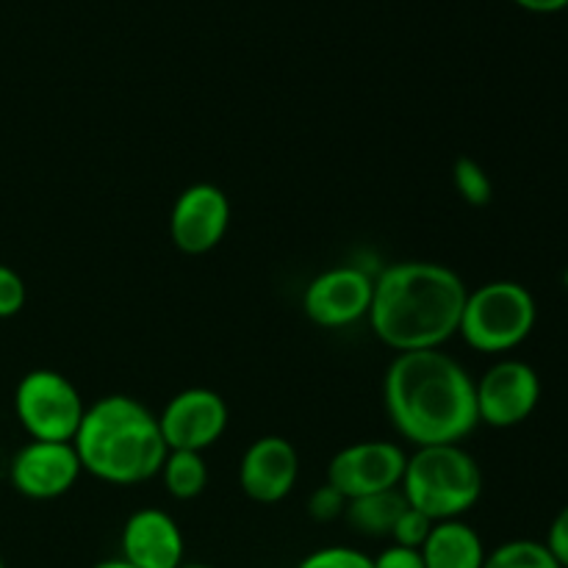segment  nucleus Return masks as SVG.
<instances>
[{
  "mask_svg": "<svg viewBox=\"0 0 568 568\" xmlns=\"http://www.w3.org/2000/svg\"><path fill=\"white\" fill-rule=\"evenodd\" d=\"M453 183L455 192L466 200L475 209H483V205L491 203L494 197V183L488 178L486 166L475 159H458L453 164Z\"/></svg>",
  "mask_w": 568,
  "mask_h": 568,
  "instance_id": "obj_19",
  "label": "nucleus"
},
{
  "mask_svg": "<svg viewBox=\"0 0 568 568\" xmlns=\"http://www.w3.org/2000/svg\"><path fill=\"white\" fill-rule=\"evenodd\" d=\"M231 225V200L214 183L183 189L170 214V236L181 253L205 255L225 239Z\"/></svg>",
  "mask_w": 568,
  "mask_h": 568,
  "instance_id": "obj_11",
  "label": "nucleus"
},
{
  "mask_svg": "<svg viewBox=\"0 0 568 568\" xmlns=\"http://www.w3.org/2000/svg\"><path fill=\"white\" fill-rule=\"evenodd\" d=\"M297 568H375L372 558L353 547H325L300 560Z\"/></svg>",
  "mask_w": 568,
  "mask_h": 568,
  "instance_id": "obj_21",
  "label": "nucleus"
},
{
  "mask_svg": "<svg viewBox=\"0 0 568 568\" xmlns=\"http://www.w3.org/2000/svg\"><path fill=\"white\" fill-rule=\"evenodd\" d=\"M483 568H560L558 560L549 555L547 544L516 538V541L499 544L486 555Z\"/></svg>",
  "mask_w": 568,
  "mask_h": 568,
  "instance_id": "obj_18",
  "label": "nucleus"
},
{
  "mask_svg": "<svg viewBox=\"0 0 568 568\" xmlns=\"http://www.w3.org/2000/svg\"><path fill=\"white\" fill-rule=\"evenodd\" d=\"M0 568H6V566H3V560H0Z\"/></svg>",
  "mask_w": 568,
  "mask_h": 568,
  "instance_id": "obj_29",
  "label": "nucleus"
},
{
  "mask_svg": "<svg viewBox=\"0 0 568 568\" xmlns=\"http://www.w3.org/2000/svg\"><path fill=\"white\" fill-rule=\"evenodd\" d=\"M26 281L17 275V270L0 264V320H11L26 305Z\"/></svg>",
  "mask_w": 568,
  "mask_h": 568,
  "instance_id": "obj_23",
  "label": "nucleus"
},
{
  "mask_svg": "<svg viewBox=\"0 0 568 568\" xmlns=\"http://www.w3.org/2000/svg\"><path fill=\"white\" fill-rule=\"evenodd\" d=\"M227 403L214 388L194 386L175 394L159 414L161 436L166 449L205 453L227 430Z\"/></svg>",
  "mask_w": 568,
  "mask_h": 568,
  "instance_id": "obj_9",
  "label": "nucleus"
},
{
  "mask_svg": "<svg viewBox=\"0 0 568 568\" xmlns=\"http://www.w3.org/2000/svg\"><path fill=\"white\" fill-rule=\"evenodd\" d=\"M475 397L480 425L508 430L536 414L541 403V377L527 361L503 358L475 381Z\"/></svg>",
  "mask_w": 568,
  "mask_h": 568,
  "instance_id": "obj_7",
  "label": "nucleus"
},
{
  "mask_svg": "<svg viewBox=\"0 0 568 568\" xmlns=\"http://www.w3.org/2000/svg\"><path fill=\"white\" fill-rule=\"evenodd\" d=\"M399 488L410 508L422 510L433 521L460 519L480 503L483 469L460 444L416 447L405 460Z\"/></svg>",
  "mask_w": 568,
  "mask_h": 568,
  "instance_id": "obj_4",
  "label": "nucleus"
},
{
  "mask_svg": "<svg viewBox=\"0 0 568 568\" xmlns=\"http://www.w3.org/2000/svg\"><path fill=\"white\" fill-rule=\"evenodd\" d=\"M464 277L436 261H399L375 277L369 322L394 353L442 349L460 331Z\"/></svg>",
  "mask_w": 568,
  "mask_h": 568,
  "instance_id": "obj_2",
  "label": "nucleus"
},
{
  "mask_svg": "<svg viewBox=\"0 0 568 568\" xmlns=\"http://www.w3.org/2000/svg\"><path fill=\"white\" fill-rule=\"evenodd\" d=\"M181 568H214V566H205V564H183Z\"/></svg>",
  "mask_w": 568,
  "mask_h": 568,
  "instance_id": "obj_28",
  "label": "nucleus"
},
{
  "mask_svg": "<svg viewBox=\"0 0 568 568\" xmlns=\"http://www.w3.org/2000/svg\"><path fill=\"white\" fill-rule=\"evenodd\" d=\"M11 486L28 499H59L83 475L81 458L72 444L61 442H28L11 458Z\"/></svg>",
  "mask_w": 568,
  "mask_h": 568,
  "instance_id": "obj_12",
  "label": "nucleus"
},
{
  "mask_svg": "<svg viewBox=\"0 0 568 568\" xmlns=\"http://www.w3.org/2000/svg\"><path fill=\"white\" fill-rule=\"evenodd\" d=\"M72 447L83 471L111 486H139L159 477L170 455L159 416L125 394H111L87 405Z\"/></svg>",
  "mask_w": 568,
  "mask_h": 568,
  "instance_id": "obj_3",
  "label": "nucleus"
},
{
  "mask_svg": "<svg viewBox=\"0 0 568 568\" xmlns=\"http://www.w3.org/2000/svg\"><path fill=\"white\" fill-rule=\"evenodd\" d=\"M297 477L300 455L283 436L255 438L239 464V486L258 505L283 503L297 486Z\"/></svg>",
  "mask_w": 568,
  "mask_h": 568,
  "instance_id": "obj_13",
  "label": "nucleus"
},
{
  "mask_svg": "<svg viewBox=\"0 0 568 568\" xmlns=\"http://www.w3.org/2000/svg\"><path fill=\"white\" fill-rule=\"evenodd\" d=\"M383 405L394 430L414 447L460 444L480 425L475 381L442 349L394 355L383 377Z\"/></svg>",
  "mask_w": 568,
  "mask_h": 568,
  "instance_id": "obj_1",
  "label": "nucleus"
},
{
  "mask_svg": "<svg viewBox=\"0 0 568 568\" xmlns=\"http://www.w3.org/2000/svg\"><path fill=\"white\" fill-rule=\"evenodd\" d=\"M14 414L31 442L72 444L87 414V403L67 375L55 369H33L17 383Z\"/></svg>",
  "mask_w": 568,
  "mask_h": 568,
  "instance_id": "obj_6",
  "label": "nucleus"
},
{
  "mask_svg": "<svg viewBox=\"0 0 568 568\" xmlns=\"http://www.w3.org/2000/svg\"><path fill=\"white\" fill-rule=\"evenodd\" d=\"M375 277L358 266H333L308 283L303 311L316 327L336 331L369 316Z\"/></svg>",
  "mask_w": 568,
  "mask_h": 568,
  "instance_id": "obj_10",
  "label": "nucleus"
},
{
  "mask_svg": "<svg viewBox=\"0 0 568 568\" xmlns=\"http://www.w3.org/2000/svg\"><path fill=\"white\" fill-rule=\"evenodd\" d=\"M433 525H436V521H433L430 516H425L422 510L410 508L408 505V508H405V514L397 519V525H394L392 541L397 544V547L422 549L425 547L427 536H430Z\"/></svg>",
  "mask_w": 568,
  "mask_h": 568,
  "instance_id": "obj_20",
  "label": "nucleus"
},
{
  "mask_svg": "<svg viewBox=\"0 0 568 568\" xmlns=\"http://www.w3.org/2000/svg\"><path fill=\"white\" fill-rule=\"evenodd\" d=\"M514 3L532 14H555V11L568 9V0H514Z\"/></svg>",
  "mask_w": 568,
  "mask_h": 568,
  "instance_id": "obj_26",
  "label": "nucleus"
},
{
  "mask_svg": "<svg viewBox=\"0 0 568 568\" xmlns=\"http://www.w3.org/2000/svg\"><path fill=\"white\" fill-rule=\"evenodd\" d=\"M566 11H568V9H566Z\"/></svg>",
  "mask_w": 568,
  "mask_h": 568,
  "instance_id": "obj_30",
  "label": "nucleus"
},
{
  "mask_svg": "<svg viewBox=\"0 0 568 568\" xmlns=\"http://www.w3.org/2000/svg\"><path fill=\"white\" fill-rule=\"evenodd\" d=\"M92 568H133V566L125 564V560H122V558H114V560H103V564H98V566H92Z\"/></svg>",
  "mask_w": 568,
  "mask_h": 568,
  "instance_id": "obj_27",
  "label": "nucleus"
},
{
  "mask_svg": "<svg viewBox=\"0 0 568 568\" xmlns=\"http://www.w3.org/2000/svg\"><path fill=\"white\" fill-rule=\"evenodd\" d=\"M372 566L375 568H425V560H422L419 549H408V547H392L383 549L377 558H372Z\"/></svg>",
  "mask_w": 568,
  "mask_h": 568,
  "instance_id": "obj_25",
  "label": "nucleus"
},
{
  "mask_svg": "<svg viewBox=\"0 0 568 568\" xmlns=\"http://www.w3.org/2000/svg\"><path fill=\"white\" fill-rule=\"evenodd\" d=\"M344 510H347V497L342 491L325 483V486L316 488L308 499V514L311 519L320 521V525H327V521H336L342 519Z\"/></svg>",
  "mask_w": 568,
  "mask_h": 568,
  "instance_id": "obj_22",
  "label": "nucleus"
},
{
  "mask_svg": "<svg viewBox=\"0 0 568 568\" xmlns=\"http://www.w3.org/2000/svg\"><path fill=\"white\" fill-rule=\"evenodd\" d=\"M547 549L560 568H568V505L558 510V516L552 519L547 532Z\"/></svg>",
  "mask_w": 568,
  "mask_h": 568,
  "instance_id": "obj_24",
  "label": "nucleus"
},
{
  "mask_svg": "<svg viewBox=\"0 0 568 568\" xmlns=\"http://www.w3.org/2000/svg\"><path fill=\"white\" fill-rule=\"evenodd\" d=\"M183 532L166 510L142 508L122 527V560L133 568H181Z\"/></svg>",
  "mask_w": 568,
  "mask_h": 568,
  "instance_id": "obj_14",
  "label": "nucleus"
},
{
  "mask_svg": "<svg viewBox=\"0 0 568 568\" xmlns=\"http://www.w3.org/2000/svg\"><path fill=\"white\" fill-rule=\"evenodd\" d=\"M164 491L172 499H197L209 486V466H205L203 453H186V449H170L164 466L159 471Z\"/></svg>",
  "mask_w": 568,
  "mask_h": 568,
  "instance_id": "obj_17",
  "label": "nucleus"
},
{
  "mask_svg": "<svg viewBox=\"0 0 568 568\" xmlns=\"http://www.w3.org/2000/svg\"><path fill=\"white\" fill-rule=\"evenodd\" d=\"M405 508H408V499H405L403 488H392V491L349 499L344 519L355 532L366 538H392L394 525L405 514Z\"/></svg>",
  "mask_w": 568,
  "mask_h": 568,
  "instance_id": "obj_16",
  "label": "nucleus"
},
{
  "mask_svg": "<svg viewBox=\"0 0 568 568\" xmlns=\"http://www.w3.org/2000/svg\"><path fill=\"white\" fill-rule=\"evenodd\" d=\"M538 320L536 297L516 281H491L469 292L460 316V336L471 349L503 355L530 338Z\"/></svg>",
  "mask_w": 568,
  "mask_h": 568,
  "instance_id": "obj_5",
  "label": "nucleus"
},
{
  "mask_svg": "<svg viewBox=\"0 0 568 568\" xmlns=\"http://www.w3.org/2000/svg\"><path fill=\"white\" fill-rule=\"evenodd\" d=\"M408 455L392 442H358L338 449L327 464V483L344 497L358 499L399 488Z\"/></svg>",
  "mask_w": 568,
  "mask_h": 568,
  "instance_id": "obj_8",
  "label": "nucleus"
},
{
  "mask_svg": "<svg viewBox=\"0 0 568 568\" xmlns=\"http://www.w3.org/2000/svg\"><path fill=\"white\" fill-rule=\"evenodd\" d=\"M419 552L425 568H483L488 549L475 527L464 519H449L433 525Z\"/></svg>",
  "mask_w": 568,
  "mask_h": 568,
  "instance_id": "obj_15",
  "label": "nucleus"
}]
</instances>
